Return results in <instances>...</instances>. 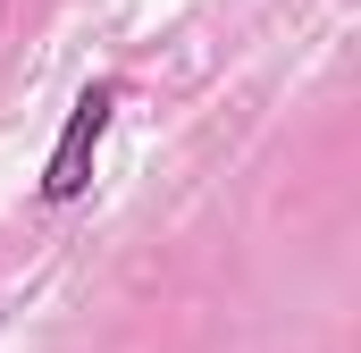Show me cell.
<instances>
[{
  "label": "cell",
  "instance_id": "obj_1",
  "mask_svg": "<svg viewBox=\"0 0 361 353\" xmlns=\"http://www.w3.org/2000/svg\"><path fill=\"white\" fill-rule=\"evenodd\" d=\"M101 126H109V85H92L85 101H76V118H68V135H59V152H51V176H42V193H51V202H76V193H85Z\"/></svg>",
  "mask_w": 361,
  "mask_h": 353
}]
</instances>
